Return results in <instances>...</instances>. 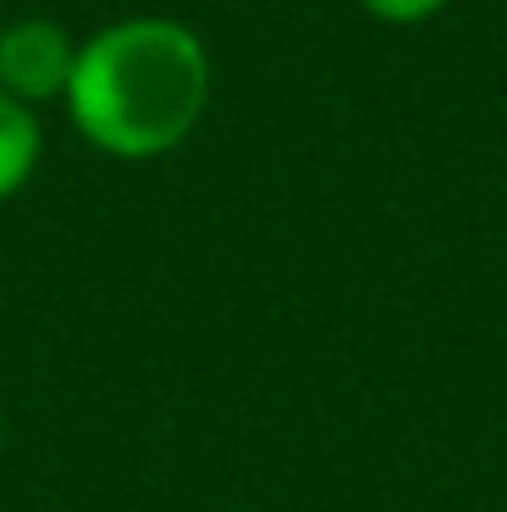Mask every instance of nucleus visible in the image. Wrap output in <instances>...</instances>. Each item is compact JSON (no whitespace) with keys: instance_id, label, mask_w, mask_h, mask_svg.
Listing matches in <instances>:
<instances>
[{"instance_id":"f257e3e1","label":"nucleus","mask_w":507,"mask_h":512,"mask_svg":"<svg viewBox=\"0 0 507 512\" xmlns=\"http://www.w3.org/2000/svg\"><path fill=\"white\" fill-rule=\"evenodd\" d=\"M209 50L169 15H130L80 40L65 115L110 160H160L179 150L209 105Z\"/></svg>"},{"instance_id":"f03ea898","label":"nucleus","mask_w":507,"mask_h":512,"mask_svg":"<svg viewBox=\"0 0 507 512\" xmlns=\"http://www.w3.org/2000/svg\"><path fill=\"white\" fill-rule=\"evenodd\" d=\"M80 40L50 15H20L0 30V90L20 105L65 100Z\"/></svg>"},{"instance_id":"7ed1b4c3","label":"nucleus","mask_w":507,"mask_h":512,"mask_svg":"<svg viewBox=\"0 0 507 512\" xmlns=\"http://www.w3.org/2000/svg\"><path fill=\"white\" fill-rule=\"evenodd\" d=\"M40 150H45V130H40L35 110L0 90V204L30 184Z\"/></svg>"},{"instance_id":"20e7f679","label":"nucleus","mask_w":507,"mask_h":512,"mask_svg":"<svg viewBox=\"0 0 507 512\" xmlns=\"http://www.w3.org/2000/svg\"><path fill=\"white\" fill-rule=\"evenodd\" d=\"M373 20H383V25H423V20H433L448 0H358Z\"/></svg>"},{"instance_id":"39448f33","label":"nucleus","mask_w":507,"mask_h":512,"mask_svg":"<svg viewBox=\"0 0 507 512\" xmlns=\"http://www.w3.org/2000/svg\"><path fill=\"white\" fill-rule=\"evenodd\" d=\"M0 448H5V413H0Z\"/></svg>"}]
</instances>
